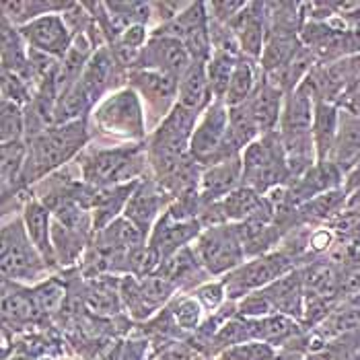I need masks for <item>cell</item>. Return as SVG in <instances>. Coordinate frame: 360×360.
Here are the masks:
<instances>
[{"mask_svg": "<svg viewBox=\"0 0 360 360\" xmlns=\"http://www.w3.org/2000/svg\"><path fill=\"white\" fill-rule=\"evenodd\" d=\"M89 140H91V132L86 126V120L54 126L35 139L25 140L27 163H25L21 186L27 188L31 184L44 181L46 177H50L56 169L66 165L81 150H84Z\"/></svg>", "mask_w": 360, "mask_h": 360, "instance_id": "6da1fadb", "label": "cell"}, {"mask_svg": "<svg viewBox=\"0 0 360 360\" xmlns=\"http://www.w3.org/2000/svg\"><path fill=\"white\" fill-rule=\"evenodd\" d=\"M200 115L181 105H175L165 120L153 130L146 142V159L153 177L163 184L177 167L190 157V142L194 136Z\"/></svg>", "mask_w": 360, "mask_h": 360, "instance_id": "7a4b0ae2", "label": "cell"}, {"mask_svg": "<svg viewBox=\"0 0 360 360\" xmlns=\"http://www.w3.org/2000/svg\"><path fill=\"white\" fill-rule=\"evenodd\" d=\"M148 167L146 144H122L110 148L84 150L79 169L91 188H113L144 177Z\"/></svg>", "mask_w": 360, "mask_h": 360, "instance_id": "3957f363", "label": "cell"}, {"mask_svg": "<svg viewBox=\"0 0 360 360\" xmlns=\"http://www.w3.org/2000/svg\"><path fill=\"white\" fill-rule=\"evenodd\" d=\"M0 268L6 282L37 286L48 280L50 266L41 253L31 243L23 217H15L2 226V245H0Z\"/></svg>", "mask_w": 360, "mask_h": 360, "instance_id": "277c9868", "label": "cell"}, {"mask_svg": "<svg viewBox=\"0 0 360 360\" xmlns=\"http://www.w3.org/2000/svg\"><path fill=\"white\" fill-rule=\"evenodd\" d=\"M243 186L257 194L268 195L290 184V169L286 163L284 146L276 132L264 134L243 150Z\"/></svg>", "mask_w": 360, "mask_h": 360, "instance_id": "5b68a950", "label": "cell"}, {"mask_svg": "<svg viewBox=\"0 0 360 360\" xmlns=\"http://www.w3.org/2000/svg\"><path fill=\"white\" fill-rule=\"evenodd\" d=\"M97 130L108 139L140 144L146 136V113L134 89H120L108 95L91 113Z\"/></svg>", "mask_w": 360, "mask_h": 360, "instance_id": "8992f818", "label": "cell"}, {"mask_svg": "<svg viewBox=\"0 0 360 360\" xmlns=\"http://www.w3.org/2000/svg\"><path fill=\"white\" fill-rule=\"evenodd\" d=\"M192 250L200 266L210 278H224L248 262L235 224H217L202 229V233L192 243Z\"/></svg>", "mask_w": 360, "mask_h": 360, "instance_id": "52a82bcc", "label": "cell"}, {"mask_svg": "<svg viewBox=\"0 0 360 360\" xmlns=\"http://www.w3.org/2000/svg\"><path fill=\"white\" fill-rule=\"evenodd\" d=\"M190 155L202 167L217 165L226 159L241 157L229 140V108L222 101H214L198 120L194 136L190 142Z\"/></svg>", "mask_w": 360, "mask_h": 360, "instance_id": "ba28073f", "label": "cell"}, {"mask_svg": "<svg viewBox=\"0 0 360 360\" xmlns=\"http://www.w3.org/2000/svg\"><path fill=\"white\" fill-rule=\"evenodd\" d=\"M297 268L299 266L295 264V259L282 250L259 255V257H251L245 264H241L237 270H233L231 274L222 278V284L226 290V301L245 299L251 292L264 290L274 280L297 270Z\"/></svg>", "mask_w": 360, "mask_h": 360, "instance_id": "9c48e42d", "label": "cell"}, {"mask_svg": "<svg viewBox=\"0 0 360 360\" xmlns=\"http://www.w3.org/2000/svg\"><path fill=\"white\" fill-rule=\"evenodd\" d=\"M128 83L139 93L146 122L150 115V122L159 126L177 105V81L173 77L157 70H130Z\"/></svg>", "mask_w": 360, "mask_h": 360, "instance_id": "30bf717a", "label": "cell"}, {"mask_svg": "<svg viewBox=\"0 0 360 360\" xmlns=\"http://www.w3.org/2000/svg\"><path fill=\"white\" fill-rule=\"evenodd\" d=\"M177 292V288L159 274L146 278H120V297L134 319H148Z\"/></svg>", "mask_w": 360, "mask_h": 360, "instance_id": "8fae6325", "label": "cell"}, {"mask_svg": "<svg viewBox=\"0 0 360 360\" xmlns=\"http://www.w3.org/2000/svg\"><path fill=\"white\" fill-rule=\"evenodd\" d=\"M190 64L192 58L181 41L161 35H150L132 70H157L179 81L184 72L190 68Z\"/></svg>", "mask_w": 360, "mask_h": 360, "instance_id": "7c38bea8", "label": "cell"}, {"mask_svg": "<svg viewBox=\"0 0 360 360\" xmlns=\"http://www.w3.org/2000/svg\"><path fill=\"white\" fill-rule=\"evenodd\" d=\"M19 33L31 50L52 56L60 62L68 54L75 41V35L68 27L64 15H46L41 19H35L27 25L19 27Z\"/></svg>", "mask_w": 360, "mask_h": 360, "instance_id": "4fadbf2b", "label": "cell"}, {"mask_svg": "<svg viewBox=\"0 0 360 360\" xmlns=\"http://www.w3.org/2000/svg\"><path fill=\"white\" fill-rule=\"evenodd\" d=\"M171 202H173V198L167 194L165 188L155 177H142L134 194L130 195L122 217L134 222L148 237L153 226L161 219V214L171 206Z\"/></svg>", "mask_w": 360, "mask_h": 360, "instance_id": "5bb4252c", "label": "cell"}, {"mask_svg": "<svg viewBox=\"0 0 360 360\" xmlns=\"http://www.w3.org/2000/svg\"><path fill=\"white\" fill-rule=\"evenodd\" d=\"M200 233H202V224L198 219H181L167 208L157 224L153 226L146 245L163 262L175 251L190 248Z\"/></svg>", "mask_w": 360, "mask_h": 360, "instance_id": "9a60e30c", "label": "cell"}, {"mask_svg": "<svg viewBox=\"0 0 360 360\" xmlns=\"http://www.w3.org/2000/svg\"><path fill=\"white\" fill-rule=\"evenodd\" d=\"M344 179L346 175L333 165L332 161H317L301 177L290 179V184L284 190L288 195V202L295 208H299L317 195L344 188Z\"/></svg>", "mask_w": 360, "mask_h": 360, "instance_id": "2e32d148", "label": "cell"}, {"mask_svg": "<svg viewBox=\"0 0 360 360\" xmlns=\"http://www.w3.org/2000/svg\"><path fill=\"white\" fill-rule=\"evenodd\" d=\"M229 27L235 31L239 39L243 58L259 62L264 46H266V37H268L264 2H248L245 8L229 23Z\"/></svg>", "mask_w": 360, "mask_h": 360, "instance_id": "e0dca14e", "label": "cell"}, {"mask_svg": "<svg viewBox=\"0 0 360 360\" xmlns=\"http://www.w3.org/2000/svg\"><path fill=\"white\" fill-rule=\"evenodd\" d=\"M284 99H286V93L280 91L274 83H270L268 77H264V72L259 70L257 84L250 99L245 101V105L251 111L262 136L278 130L282 110H284Z\"/></svg>", "mask_w": 360, "mask_h": 360, "instance_id": "ac0fdd59", "label": "cell"}, {"mask_svg": "<svg viewBox=\"0 0 360 360\" xmlns=\"http://www.w3.org/2000/svg\"><path fill=\"white\" fill-rule=\"evenodd\" d=\"M241 186H243V159L235 157L217 165L204 167L198 192L202 198V204L208 206L221 202L222 198L233 194Z\"/></svg>", "mask_w": 360, "mask_h": 360, "instance_id": "d6986e66", "label": "cell"}, {"mask_svg": "<svg viewBox=\"0 0 360 360\" xmlns=\"http://www.w3.org/2000/svg\"><path fill=\"white\" fill-rule=\"evenodd\" d=\"M266 299L278 315H286L292 319H303L305 315V284L301 268L284 274L264 288Z\"/></svg>", "mask_w": 360, "mask_h": 360, "instance_id": "ffe728a7", "label": "cell"}, {"mask_svg": "<svg viewBox=\"0 0 360 360\" xmlns=\"http://www.w3.org/2000/svg\"><path fill=\"white\" fill-rule=\"evenodd\" d=\"M155 274L169 280L177 290H195L210 278L208 272L200 266L192 245L175 251L173 255L163 259Z\"/></svg>", "mask_w": 360, "mask_h": 360, "instance_id": "44dd1931", "label": "cell"}, {"mask_svg": "<svg viewBox=\"0 0 360 360\" xmlns=\"http://www.w3.org/2000/svg\"><path fill=\"white\" fill-rule=\"evenodd\" d=\"M21 217H23L29 239L35 245V250L41 253L46 264L50 266V270L58 268L54 245H52V212H50V208L39 198H29L23 204Z\"/></svg>", "mask_w": 360, "mask_h": 360, "instance_id": "7402d4cb", "label": "cell"}, {"mask_svg": "<svg viewBox=\"0 0 360 360\" xmlns=\"http://www.w3.org/2000/svg\"><path fill=\"white\" fill-rule=\"evenodd\" d=\"M212 103H214V97L208 83L206 64L192 62L190 68L184 72V77L177 81V105L202 115Z\"/></svg>", "mask_w": 360, "mask_h": 360, "instance_id": "603a6c76", "label": "cell"}, {"mask_svg": "<svg viewBox=\"0 0 360 360\" xmlns=\"http://www.w3.org/2000/svg\"><path fill=\"white\" fill-rule=\"evenodd\" d=\"M330 161L344 175L360 163V115L340 110V130Z\"/></svg>", "mask_w": 360, "mask_h": 360, "instance_id": "cb8c5ba5", "label": "cell"}, {"mask_svg": "<svg viewBox=\"0 0 360 360\" xmlns=\"http://www.w3.org/2000/svg\"><path fill=\"white\" fill-rule=\"evenodd\" d=\"M348 200H350V195L344 188L317 195V198L309 200L307 204L297 208L299 224L301 226H313V229L326 226L348 208Z\"/></svg>", "mask_w": 360, "mask_h": 360, "instance_id": "d4e9b609", "label": "cell"}, {"mask_svg": "<svg viewBox=\"0 0 360 360\" xmlns=\"http://www.w3.org/2000/svg\"><path fill=\"white\" fill-rule=\"evenodd\" d=\"M2 317H4V323H11L15 328H23L37 319L39 309L35 305L31 288L4 280V284H2Z\"/></svg>", "mask_w": 360, "mask_h": 360, "instance_id": "484cf974", "label": "cell"}, {"mask_svg": "<svg viewBox=\"0 0 360 360\" xmlns=\"http://www.w3.org/2000/svg\"><path fill=\"white\" fill-rule=\"evenodd\" d=\"M75 2H54V0H6L2 2V19L13 27H23L46 15H64Z\"/></svg>", "mask_w": 360, "mask_h": 360, "instance_id": "4316f807", "label": "cell"}, {"mask_svg": "<svg viewBox=\"0 0 360 360\" xmlns=\"http://www.w3.org/2000/svg\"><path fill=\"white\" fill-rule=\"evenodd\" d=\"M340 130V108L335 103L317 101L313 115V144L317 161H330Z\"/></svg>", "mask_w": 360, "mask_h": 360, "instance_id": "83f0119b", "label": "cell"}, {"mask_svg": "<svg viewBox=\"0 0 360 360\" xmlns=\"http://www.w3.org/2000/svg\"><path fill=\"white\" fill-rule=\"evenodd\" d=\"M208 8L206 2H190V6L177 15L173 21L157 25L150 31V35H161V37H171L177 39L181 44H186L192 35H195L198 31L208 27Z\"/></svg>", "mask_w": 360, "mask_h": 360, "instance_id": "f1b7e54d", "label": "cell"}, {"mask_svg": "<svg viewBox=\"0 0 360 360\" xmlns=\"http://www.w3.org/2000/svg\"><path fill=\"white\" fill-rule=\"evenodd\" d=\"M0 155H2V194L4 200L17 194L23 186V171H25V163H27V142L19 140V142H8L0 146Z\"/></svg>", "mask_w": 360, "mask_h": 360, "instance_id": "f546056e", "label": "cell"}, {"mask_svg": "<svg viewBox=\"0 0 360 360\" xmlns=\"http://www.w3.org/2000/svg\"><path fill=\"white\" fill-rule=\"evenodd\" d=\"M303 46L301 35H282V33H268L266 37V46L262 58L257 62L259 70L264 75H272L280 70L282 66H286L290 62V58L297 54V50Z\"/></svg>", "mask_w": 360, "mask_h": 360, "instance_id": "4dcf8cb0", "label": "cell"}, {"mask_svg": "<svg viewBox=\"0 0 360 360\" xmlns=\"http://www.w3.org/2000/svg\"><path fill=\"white\" fill-rule=\"evenodd\" d=\"M89 237L81 235L68 226H64L62 222H58L52 217V245H54V255L58 268H70L75 264H79V259L83 257L86 250Z\"/></svg>", "mask_w": 360, "mask_h": 360, "instance_id": "1f68e13d", "label": "cell"}, {"mask_svg": "<svg viewBox=\"0 0 360 360\" xmlns=\"http://www.w3.org/2000/svg\"><path fill=\"white\" fill-rule=\"evenodd\" d=\"M251 323H253L255 342H264L270 346L286 344V342L301 335V326L297 323V319L286 317V315H278V313L262 317V319H251Z\"/></svg>", "mask_w": 360, "mask_h": 360, "instance_id": "d6a6232c", "label": "cell"}, {"mask_svg": "<svg viewBox=\"0 0 360 360\" xmlns=\"http://www.w3.org/2000/svg\"><path fill=\"white\" fill-rule=\"evenodd\" d=\"M257 79H259L257 62L241 58L237 62V66H235V72L231 77V84H229V91H226V97H224L226 108H235V105L245 103L251 97L255 84H257Z\"/></svg>", "mask_w": 360, "mask_h": 360, "instance_id": "836d02e7", "label": "cell"}, {"mask_svg": "<svg viewBox=\"0 0 360 360\" xmlns=\"http://www.w3.org/2000/svg\"><path fill=\"white\" fill-rule=\"evenodd\" d=\"M259 136L262 134L257 130V124L245 103L229 108V140L239 153H243Z\"/></svg>", "mask_w": 360, "mask_h": 360, "instance_id": "e575fe53", "label": "cell"}, {"mask_svg": "<svg viewBox=\"0 0 360 360\" xmlns=\"http://www.w3.org/2000/svg\"><path fill=\"white\" fill-rule=\"evenodd\" d=\"M241 58L224 52H212L210 60L206 62V75H208V83H210V91L214 101H222L226 97L229 84H231V77L235 72V66Z\"/></svg>", "mask_w": 360, "mask_h": 360, "instance_id": "d590c367", "label": "cell"}, {"mask_svg": "<svg viewBox=\"0 0 360 360\" xmlns=\"http://www.w3.org/2000/svg\"><path fill=\"white\" fill-rule=\"evenodd\" d=\"M31 292H33L35 305L39 309V315L58 313L64 305V299H66V288L56 276H50L48 280L39 282L37 286L31 288Z\"/></svg>", "mask_w": 360, "mask_h": 360, "instance_id": "8d00e7d4", "label": "cell"}, {"mask_svg": "<svg viewBox=\"0 0 360 360\" xmlns=\"http://www.w3.org/2000/svg\"><path fill=\"white\" fill-rule=\"evenodd\" d=\"M25 140V108L2 101L0 108V142H19Z\"/></svg>", "mask_w": 360, "mask_h": 360, "instance_id": "74e56055", "label": "cell"}, {"mask_svg": "<svg viewBox=\"0 0 360 360\" xmlns=\"http://www.w3.org/2000/svg\"><path fill=\"white\" fill-rule=\"evenodd\" d=\"M171 311H173V317H175V323H177L179 330H184V332H198L200 319H202V305L195 301L194 295L177 299L171 305Z\"/></svg>", "mask_w": 360, "mask_h": 360, "instance_id": "f35d334b", "label": "cell"}, {"mask_svg": "<svg viewBox=\"0 0 360 360\" xmlns=\"http://www.w3.org/2000/svg\"><path fill=\"white\" fill-rule=\"evenodd\" d=\"M35 86H31L27 81H23L17 75L2 72V101L17 103L21 108H27L35 97Z\"/></svg>", "mask_w": 360, "mask_h": 360, "instance_id": "ab89813d", "label": "cell"}, {"mask_svg": "<svg viewBox=\"0 0 360 360\" xmlns=\"http://www.w3.org/2000/svg\"><path fill=\"white\" fill-rule=\"evenodd\" d=\"M274 359V348L264 342H248L226 348L217 360H270Z\"/></svg>", "mask_w": 360, "mask_h": 360, "instance_id": "60d3db41", "label": "cell"}, {"mask_svg": "<svg viewBox=\"0 0 360 360\" xmlns=\"http://www.w3.org/2000/svg\"><path fill=\"white\" fill-rule=\"evenodd\" d=\"M195 297V301L202 305V309H206V311H217V309H221L222 303H224V299H226V290H224V284L221 282H204L202 286H198L194 292H192Z\"/></svg>", "mask_w": 360, "mask_h": 360, "instance_id": "b9f144b4", "label": "cell"}, {"mask_svg": "<svg viewBox=\"0 0 360 360\" xmlns=\"http://www.w3.org/2000/svg\"><path fill=\"white\" fill-rule=\"evenodd\" d=\"M245 0H221V2H208L206 8H208V17L212 21H219L229 25L243 8H245Z\"/></svg>", "mask_w": 360, "mask_h": 360, "instance_id": "7bdbcfd3", "label": "cell"}, {"mask_svg": "<svg viewBox=\"0 0 360 360\" xmlns=\"http://www.w3.org/2000/svg\"><path fill=\"white\" fill-rule=\"evenodd\" d=\"M150 6H153V19L161 21L159 25H163L173 21L177 15H181L190 6V2H150Z\"/></svg>", "mask_w": 360, "mask_h": 360, "instance_id": "ee69618b", "label": "cell"}, {"mask_svg": "<svg viewBox=\"0 0 360 360\" xmlns=\"http://www.w3.org/2000/svg\"><path fill=\"white\" fill-rule=\"evenodd\" d=\"M335 105L342 111H348V113L360 115V79L356 83L350 84V86L342 93V97L338 99Z\"/></svg>", "mask_w": 360, "mask_h": 360, "instance_id": "f6af8a7d", "label": "cell"}, {"mask_svg": "<svg viewBox=\"0 0 360 360\" xmlns=\"http://www.w3.org/2000/svg\"><path fill=\"white\" fill-rule=\"evenodd\" d=\"M344 190L348 192V195H352L354 192H359L360 190V163L346 175V179H344Z\"/></svg>", "mask_w": 360, "mask_h": 360, "instance_id": "bcb514c9", "label": "cell"}, {"mask_svg": "<svg viewBox=\"0 0 360 360\" xmlns=\"http://www.w3.org/2000/svg\"><path fill=\"white\" fill-rule=\"evenodd\" d=\"M354 208H360V206H354Z\"/></svg>", "mask_w": 360, "mask_h": 360, "instance_id": "7dc6e473", "label": "cell"}, {"mask_svg": "<svg viewBox=\"0 0 360 360\" xmlns=\"http://www.w3.org/2000/svg\"><path fill=\"white\" fill-rule=\"evenodd\" d=\"M66 360H72V359H66Z\"/></svg>", "mask_w": 360, "mask_h": 360, "instance_id": "c3c4849f", "label": "cell"}]
</instances>
